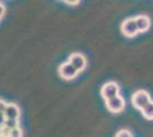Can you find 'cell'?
Instances as JSON below:
<instances>
[{
  "label": "cell",
  "instance_id": "cell-1",
  "mask_svg": "<svg viewBox=\"0 0 153 137\" xmlns=\"http://www.w3.org/2000/svg\"><path fill=\"white\" fill-rule=\"evenodd\" d=\"M150 102H151V96L146 90H137L131 96V103L137 110H142Z\"/></svg>",
  "mask_w": 153,
  "mask_h": 137
},
{
  "label": "cell",
  "instance_id": "cell-8",
  "mask_svg": "<svg viewBox=\"0 0 153 137\" xmlns=\"http://www.w3.org/2000/svg\"><path fill=\"white\" fill-rule=\"evenodd\" d=\"M5 116L7 119H14V120H19L21 117V110L15 103H9L7 104L6 110H5Z\"/></svg>",
  "mask_w": 153,
  "mask_h": 137
},
{
  "label": "cell",
  "instance_id": "cell-11",
  "mask_svg": "<svg viewBox=\"0 0 153 137\" xmlns=\"http://www.w3.org/2000/svg\"><path fill=\"white\" fill-rule=\"evenodd\" d=\"M9 137H23V131L21 128H16V129H13L9 133Z\"/></svg>",
  "mask_w": 153,
  "mask_h": 137
},
{
  "label": "cell",
  "instance_id": "cell-10",
  "mask_svg": "<svg viewBox=\"0 0 153 137\" xmlns=\"http://www.w3.org/2000/svg\"><path fill=\"white\" fill-rule=\"evenodd\" d=\"M4 127L9 129V130H13V129H16L19 127V120H14V119H6Z\"/></svg>",
  "mask_w": 153,
  "mask_h": 137
},
{
  "label": "cell",
  "instance_id": "cell-15",
  "mask_svg": "<svg viewBox=\"0 0 153 137\" xmlns=\"http://www.w3.org/2000/svg\"><path fill=\"white\" fill-rule=\"evenodd\" d=\"M5 15V6L0 2V20L2 19V16Z\"/></svg>",
  "mask_w": 153,
  "mask_h": 137
},
{
  "label": "cell",
  "instance_id": "cell-13",
  "mask_svg": "<svg viewBox=\"0 0 153 137\" xmlns=\"http://www.w3.org/2000/svg\"><path fill=\"white\" fill-rule=\"evenodd\" d=\"M6 106H7L6 102H5V101H2V99H0V113H4V112H5Z\"/></svg>",
  "mask_w": 153,
  "mask_h": 137
},
{
  "label": "cell",
  "instance_id": "cell-16",
  "mask_svg": "<svg viewBox=\"0 0 153 137\" xmlns=\"http://www.w3.org/2000/svg\"><path fill=\"white\" fill-rule=\"evenodd\" d=\"M64 1H65L66 4H69V5H78L80 0H64Z\"/></svg>",
  "mask_w": 153,
  "mask_h": 137
},
{
  "label": "cell",
  "instance_id": "cell-2",
  "mask_svg": "<svg viewBox=\"0 0 153 137\" xmlns=\"http://www.w3.org/2000/svg\"><path fill=\"white\" fill-rule=\"evenodd\" d=\"M119 90H120L119 85L114 81H110V82H106V84L103 85V87L101 88V95L105 101H108L110 98L118 96Z\"/></svg>",
  "mask_w": 153,
  "mask_h": 137
},
{
  "label": "cell",
  "instance_id": "cell-6",
  "mask_svg": "<svg viewBox=\"0 0 153 137\" xmlns=\"http://www.w3.org/2000/svg\"><path fill=\"white\" fill-rule=\"evenodd\" d=\"M72 65L76 67L78 71H82L85 70V67L87 65V61H86V57L83 56L81 53H73L69 56V61Z\"/></svg>",
  "mask_w": 153,
  "mask_h": 137
},
{
  "label": "cell",
  "instance_id": "cell-18",
  "mask_svg": "<svg viewBox=\"0 0 153 137\" xmlns=\"http://www.w3.org/2000/svg\"><path fill=\"white\" fill-rule=\"evenodd\" d=\"M8 137H9V136H8Z\"/></svg>",
  "mask_w": 153,
  "mask_h": 137
},
{
  "label": "cell",
  "instance_id": "cell-3",
  "mask_svg": "<svg viewBox=\"0 0 153 137\" xmlns=\"http://www.w3.org/2000/svg\"><path fill=\"white\" fill-rule=\"evenodd\" d=\"M120 29H121L122 34L128 37V38H134L135 36H137L140 33L137 25H136V22H135V19H133V17L123 21Z\"/></svg>",
  "mask_w": 153,
  "mask_h": 137
},
{
  "label": "cell",
  "instance_id": "cell-7",
  "mask_svg": "<svg viewBox=\"0 0 153 137\" xmlns=\"http://www.w3.org/2000/svg\"><path fill=\"white\" fill-rule=\"evenodd\" d=\"M134 19L135 22H136V25H137V29H138V32H146L147 30L150 29L151 20L149 19V16H146V15H138Z\"/></svg>",
  "mask_w": 153,
  "mask_h": 137
},
{
  "label": "cell",
  "instance_id": "cell-5",
  "mask_svg": "<svg viewBox=\"0 0 153 137\" xmlns=\"http://www.w3.org/2000/svg\"><path fill=\"white\" fill-rule=\"evenodd\" d=\"M58 73L65 80H72V79H74L78 76L79 71L71 64L70 62H65V63H63L62 65L59 66Z\"/></svg>",
  "mask_w": 153,
  "mask_h": 137
},
{
  "label": "cell",
  "instance_id": "cell-14",
  "mask_svg": "<svg viewBox=\"0 0 153 137\" xmlns=\"http://www.w3.org/2000/svg\"><path fill=\"white\" fill-rule=\"evenodd\" d=\"M6 116L5 113H0V126H4L5 124V121H6Z\"/></svg>",
  "mask_w": 153,
  "mask_h": 137
},
{
  "label": "cell",
  "instance_id": "cell-12",
  "mask_svg": "<svg viewBox=\"0 0 153 137\" xmlns=\"http://www.w3.org/2000/svg\"><path fill=\"white\" fill-rule=\"evenodd\" d=\"M115 137H133V135L128 129H121V130H119L117 133Z\"/></svg>",
  "mask_w": 153,
  "mask_h": 137
},
{
  "label": "cell",
  "instance_id": "cell-17",
  "mask_svg": "<svg viewBox=\"0 0 153 137\" xmlns=\"http://www.w3.org/2000/svg\"><path fill=\"white\" fill-rule=\"evenodd\" d=\"M2 127L4 126H0V137H2Z\"/></svg>",
  "mask_w": 153,
  "mask_h": 137
},
{
  "label": "cell",
  "instance_id": "cell-4",
  "mask_svg": "<svg viewBox=\"0 0 153 137\" xmlns=\"http://www.w3.org/2000/svg\"><path fill=\"white\" fill-rule=\"evenodd\" d=\"M105 105H106V107H108V110L110 112H112V113H120V112L123 111L126 103H125V99L120 95H118L115 97L105 101Z\"/></svg>",
  "mask_w": 153,
  "mask_h": 137
},
{
  "label": "cell",
  "instance_id": "cell-9",
  "mask_svg": "<svg viewBox=\"0 0 153 137\" xmlns=\"http://www.w3.org/2000/svg\"><path fill=\"white\" fill-rule=\"evenodd\" d=\"M142 114L146 120H153V101H151L147 105H145L142 110Z\"/></svg>",
  "mask_w": 153,
  "mask_h": 137
}]
</instances>
